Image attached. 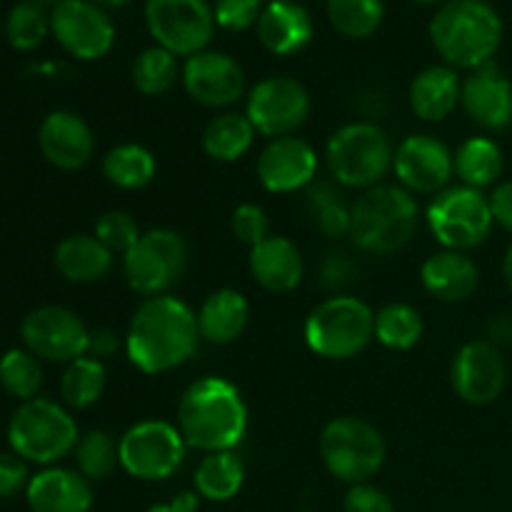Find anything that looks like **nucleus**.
Wrapping results in <instances>:
<instances>
[{
	"instance_id": "09e8293b",
	"label": "nucleus",
	"mask_w": 512,
	"mask_h": 512,
	"mask_svg": "<svg viewBox=\"0 0 512 512\" xmlns=\"http://www.w3.org/2000/svg\"><path fill=\"white\" fill-rule=\"evenodd\" d=\"M120 335L115 333V330L110 328H90V335H88V350H85V355H90V358L95 360H108L113 358V355H118L120 350Z\"/></svg>"
},
{
	"instance_id": "de8ad7c7",
	"label": "nucleus",
	"mask_w": 512,
	"mask_h": 512,
	"mask_svg": "<svg viewBox=\"0 0 512 512\" xmlns=\"http://www.w3.org/2000/svg\"><path fill=\"white\" fill-rule=\"evenodd\" d=\"M490 210H493L495 225L512 233V178L503 180L490 193Z\"/></svg>"
},
{
	"instance_id": "ddd939ff",
	"label": "nucleus",
	"mask_w": 512,
	"mask_h": 512,
	"mask_svg": "<svg viewBox=\"0 0 512 512\" xmlns=\"http://www.w3.org/2000/svg\"><path fill=\"white\" fill-rule=\"evenodd\" d=\"M310 93L300 80L288 75H270L253 85L245 98V115L265 138L295 135L310 118Z\"/></svg>"
},
{
	"instance_id": "473e14b6",
	"label": "nucleus",
	"mask_w": 512,
	"mask_h": 512,
	"mask_svg": "<svg viewBox=\"0 0 512 512\" xmlns=\"http://www.w3.org/2000/svg\"><path fill=\"white\" fill-rule=\"evenodd\" d=\"M105 385H108V370L103 360L83 355L65 365L63 378H60V398L70 410L93 408L103 398Z\"/></svg>"
},
{
	"instance_id": "5701e85b",
	"label": "nucleus",
	"mask_w": 512,
	"mask_h": 512,
	"mask_svg": "<svg viewBox=\"0 0 512 512\" xmlns=\"http://www.w3.org/2000/svg\"><path fill=\"white\" fill-rule=\"evenodd\" d=\"M248 268L255 283L268 293H293L305 275V258L285 235H268L250 248Z\"/></svg>"
},
{
	"instance_id": "6e6d98bb",
	"label": "nucleus",
	"mask_w": 512,
	"mask_h": 512,
	"mask_svg": "<svg viewBox=\"0 0 512 512\" xmlns=\"http://www.w3.org/2000/svg\"><path fill=\"white\" fill-rule=\"evenodd\" d=\"M43 3H58V0H43Z\"/></svg>"
},
{
	"instance_id": "4be33fe9",
	"label": "nucleus",
	"mask_w": 512,
	"mask_h": 512,
	"mask_svg": "<svg viewBox=\"0 0 512 512\" xmlns=\"http://www.w3.org/2000/svg\"><path fill=\"white\" fill-rule=\"evenodd\" d=\"M93 500V483L78 470L60 465H50L35 473L25 488V503L30 512H90Z\"/></svg>"
},
{
	"instance_id": "39448f33",
	"label": "nucleus",
	"mask_w": 512,
	"mask_h": 512,
	"mask_svg": "<svg viewBox=\"0 0 512 512\" xmlns=\"http://www.w3.org/2000/svg\"><path fill=\"white\" fill-rule=\"evenodd\" d=\"M395 148L378 123L353 120L335 130L325 143L330 178L343 188L370 190L393 170Z\"/></svg>"
},
{
	"instance_id": "49530a36",
	"label": "nucleus",
	"mask_w": 512,
	"mask_h": 512,
	"mask_svg": "<svg viewBox=\"0 0 512 512\" xmlns=\"http://www.w3.org/2000/svg\"><path fill=\"white\" fill-rule=\"evenodd\" d=\"M30 478L28 463L15 453H0V500L25 493Z\"/></svg>"
},
{
	"instance_id": "aec40b11",
	"label": "nucleus",
	"mask_w": 512,
	"mask_h": 512,
	"mask_svg": "<svg viewBox=\"0 0 512 512\" xmlns=\"http://www.w3.org/2000/svg\"><path fill=\"white\" fill-rule=\"evenodd\" d=\"M460 105L475 125L503 133L512 125V83L495 63L470 70L460 90Z\"/></svg>"
},
{
	"instance_id": "1a4fd4ad",
	"label": "nucleus",
	"mask_w": 512,
	"mask_h": 512,
	"mask_svg": "<svg viewBox=\"0 0 512 512\" xmlns=\"http://www.w3.org/2000/svg\"><path fill=\"white\" fill-rule=\"evenodd\" d=\"M190 263V248L178 230H145L138 243L123 255V278L143 298L168 295L183 280Z\"/></svg>"
},
{
	"instance_id": "a19ab883",
	"label": "nucleus",
	"mask_w": 512,
	"mask_h": 512,
	"mask_svg": "<svg viewBox=\"0 0 512 512\" xmlns=\"http://www.w3.org/2000/svg\"><path fill=\"white\" fill-rule=\"evenodd\" d=\"M93 235L110 250V253L123 258V255L138 243L143 230H140L138 220H135L128 210H108V213H103L95 220Z\"/></svg>"
},
{
	"instance_id": "3c124183",
	"label": "nucleus",
	"mask_w": 512,
	"mask_h": 512,
	"mask_svg": "<svg viewBox=\"0 0 512 512\" xmlns=\"http://www.w3.org/2000/svg\"><path fill=\"white\" fill-rule=\"evenodd\" d=\"M503 278H505V285H508V290L512 293V245L503 258Z\"/></svg>"
},
{
	"instance_id": "f3484780",
	"label": "nucleus",
	"mask_w": 512,
	"mask_h": 512,
	"mask_svg": "<svg viewBox=\"0 0 512 512\" xmlns=\"http://www.w3.org/2000/svg\"><path fill=\"white\" fill-rule=\"evenodd\" d=\"M180 80L188 98L210 110H228L245 98L243 65L220 50H203L185 58Z\"/></svg>"
},
{
	"instance_id": "20e7f679",
	"label": "nucleus",
	"mask_w": 512,
	"mask_h": 512,
	"mask_svg": "<svg viewBox=\"0 0 512 512\" xmlns=\"http://www.w3.org/2000/svg\"><path fill=\"white\" fill-rule=\"evenodd\" d=\"M420 223V208L413 193L400 185L380 183L363 190L353 203L350 240L368 255H393L413 240Z\"/></svg>"
},
{
	"instance_id": "393cba45",
	"label": "nucleus",
	"mask_w": 512,
	"mask_h": 512,
	"mask_svg": "<svg viewBox=\"0 0 512 512\" xmlns=\"http://www.w3.org/2000/svg\"><path fill=\"white\" fill-rule=\"evenodd\" d=\"M425 293L440 303H465L480 285V268L468 253L440 250L420 265Z\"/></svg>"
},
{
	"instance_id": "6ab92c4d",
	"label": "nucleus",
	"mask_w": 512,
	"mask_h": 512,
	"mask_svg": "<svg viewBox=\"0 0 512 512\" xmlns=\"http://www.w3.org/2000/svg\"><path fill=\"white\" fill-rule=\"evenodd\" d=\"M320 160L313 145L298 135L273 138L260 150L255 173L268 193L290 195L310 188L318 180Z\"/></svg>"
},
{
	"instance_id": "dca6fc26",
	"label": "nucleus",
	"mask_w": 512,
	"mask_h": 512,
	"mask_svg": "<svg viewBox=\"0 0 512 512\" xmlns=\"http://www.w3.org/2000/svg\"><path fill=\"white\" fill-rule=\"evenodd\" d=\"M393 173L400 188L408 193L438 195L450 188L455 175V153L435 135H408L395 148Z\"/></svg>"
},
{
	"instance_id": "c03bdc74",
	"label": "nucleus",
	"mask_w": 512,
	"mask_h": 512,
	"mask_svg": "<svg viewBox=\"0 0 512 512\" xmlns=\"http://www.w3.org/2000/svg\"><path fill=\"white\" fill-rule=\"evenodd\" d=\"M345 512H395L393 498L373 483L350 485L343 500Z\"/></svg>"
},
{
	"instance_id": "864d4df0",
	"label": "nucleus",
	"mask_w": 512,
	"mask_h": 512,
	"mask_svg": "<svg viewBox=\"0 0 512 512\" xmlns=\"http://www.w3.org/2000/svg\"><path fill=\"white\" fill-rule=\"evenodd\" d=\"M145 512H175V510L170 508V503H155V505H150Z\"/></svg>"
},
{
	"instance_id": "2eb2a0df",
	"label": "nucleus",
	"mask_w": 512,
	"mask_h": 512,
	"mask_svg": "<svg viewBox=\"0 0 512 512\" xmlns=\"http://www.w3.org/2000/svg\"><path fill=\"white\" fill-rule=\"evenodd\" d=\"M90 328L78 313L63 305H43L30 310L20 323L23 345L48 363H73L88 350Z\"/></svg>"
},
{
	"instance_id": "4468645a",
	"label": "nucleus",
	"mask_w": 512,
	"mask_h": 512,
	"mask_svg": "<svg viewBox=\"0 0 512 512\" xmlns=\"http://www.w3.org/2000/svg\"><path fill=\"white\" fill-rule=\"evenodd\" d=\"M50 33L75 60L105 58L115 45V25L108 10L93 0H58L50 8Z\"/></svg>"
},
{
	"instance_id": "a211bd4d",
	"label": "nucleus",
	"mask_w": 512,
	"mask_h": 512,
	"mask_svg": "<svg viewBox=\"0 0 512 512\" xmlns=\"http://www.w3.org/2000/svg\"><path fill=\"white\" fill-rule=\"evenodd\" d=\"M450 383L455 395L468 405H490L508 385V365L503 353L490 340H470L455 353L450 365Z\"/></svg>"
},
{
	"instance_id": "9b49d317",
	"label": "nucleus",
	"mask_w": 512,
	"mask_h": 512,
	"mask_svg": "<svg viewBox=\"0 0 512 512\" xmlns=\"http://www.w3.org/2000/svg\"><path fill=\"white\" fill-rule=\"evenodd\" d=\"M188 443L168 420H138L120 435V468L135 480L160 483L183 468Z\"/></svg>"
},
{
	"instance_id": "e433bc0d",
	"label": "nucleus",
	"mask_w": 512,
	"mask_h": 512,
	"mask_svg": "<svg viewBox=\"0 0 512 512\" xmlns=\"http://www.w3.org/2000/svg\"><path fill=\"white\" fill-rule=\"evenodd\" d=\"M385 18L383 0H328V20L343 38L365 40Z\"/></svg>"
},
{
	"instance_id": "c9c22d12",
	"label": "nucleus",
	"mask_w": 512,
	"mask_h": 512,
	"mask_svg": "<svg viewBox=\"0 0 512 512\" xmlns=\"http://www.w3.org/2000/svg\"><path fill=\"white\" fill-rule=\"evenodd\" d=\"M73 455L75 470L85 475L90 483H100L120 468V438H115L110 430L103 428L88 430V433L80 435Z\"/></svg>"
},
{
	"instance_id": "72a5a7b5",
	"label": "nucleus",
	"mask_w": 512,
	"mask_h": 512,
	"mask_svg": "<svg viewBox=\"0 0 512 512\" xmlns=\"http://www.w3.org/2000/svg\"><path fill=\"white\" fill-rule=\"evenodd\" d=\"M425 333L423 315L408 303H388L375 313V340L383 348L405 353L420 343Z\"/></svg>"
},
{
	"instance_id": "603ef678",
	"label": "nucleus",
	"mask_w": 512,
	"mask_h": 512,
	"mask_svg": "<svg viewBox=\"0 0 512 512\" xmlns=\"http://www.w3.org/2000/svg\"><path fill=\"white\" fill-rule=\"evenodd\" d=\"M95 5H100V8H123V5L133 3V0H93Z\"/></svg>"
},
{
	"instance_id": "ea45409f",
	"label": "nucleus",
	"mask_w": 512,
	"mask_h": 512,
	"mask_svg": "<svg viewBox=\"0 0 512 512\" xmlns=\"http://www.w3.org/2000/svg\"><path fill=\"white\" fill-rule=\"evenodd\" d=\"M43 385V365L28 348H13L0 358V388L20 403L38 398Z\"/></svg>"
},
{
	"instance_id": "9d476101",
	"label": "nucleus",
	"mask_w": 512,
	"mask_h": 512,
	"mask_svg": "<svg viewBox=\"0 0 512 512\" xmlns=\"http://www.w3.org/2000/svg\"><path fill=\"white\" fill-rule=\"evenodd\" d=\"M425 223L443 250L470 253L490 238L495 220L483 190L450 185L443 193L433 195L425 210Z\"/></svg>"
},
{
	"instance_id": "2f4dec72",
	"label": "nucleus",
	"mask_w": 512,
	"mask_h": 512,
	"mask_svg": "<svg viewBox=\"0 0 512 512\" xmlns=\"http://www.w3.org/2000/svg\"><path fill=\"white\" fill-rule=\"evenodd\" d=\"M455 175L460 185L475 190L498 185V178L503 175V150L493 138H485V135L463 140L455 150Z\"/></svg>"
},
{
	"instance_id": "58836bf2",
	"label": "nucleus",
	"mask_w": 512,
	"mask_h": 512,
	"mask_svg": "<svg viewBox=\"0 0 512 512\" xmlns=\"http://www.w3.org/2000/svg\"><path fill=\"white\" fill-rule=\"evenodd\" d=\"M50 33V10L45 8L43 0H20L13 5L5 23V35L8 43L20 53L35 50L43 45Z\"/></svg>"
},
{
	"instance_id": "0eeeda50",
	"label": "nucleus",
	"mask_w": 512,
	"mask_h": 512,
	"mask_svg": "<svg viewBox=\"0 0 512 512\" xmlns=\"http://www.w3.org/2000/svg\"><path fill=\"white\" fill-rule=\"evenodd\" d=\"M303 338L318 358L350 360L375 340V313L355 295H330L308 313Z\"/></svg>"
},
{
	"instance_id": "a18cd8bd",
	"label": "nucleus",
	"mask_w": 512,
	"mask_h": 512,
	"mask_svg": "<svg viewBox=\"0 0 512 512\" xmlns=\"http://www.w3.org/2000/svg\"><path fill=\"white\" fill-rule=\"evenodd\" d=\"M355 275H358V265L345 253H330L320 265V285L333 295H340V290L348 288Z\"/></svg>"
},
{
	"instance_id": "79ce46f5",
	"label": "nucleus",
	"mask_w": 512,
	"mask_h": 512,
	"mask_svg": "<svg viewBox=\"0 0 512 512\" xmlns=\"http://www.w3.org/2000/svg\"><path fill=\"white\" fill-rule=\"evenodd\" d=\"M263 10V0H215L213 3L215 25L228 33H243V30L255 28Z\"/></svg>"
},
{
	"instance_id": "4c0bfd02",
	"label": "nucleus",
	"mask_w": 512,
	"mask_h": 512,
	"mask_svg": "<svg viewBox=\"0 0 512 512\" xmlns=\"http://www.w3.org/2000/svg\"><path fill=\"white\" fill-rule=\"evenodd\" d=\"M308 203L315 215V225H318V230L325 238H350V228H353V205H348L340 198V193L335 190V183L315 180L308 188Z\"/></svg>"
},
{
	"instance_id": "f704fd0d",
	"label": "nucleus",
	"mask_w": 512,
	"mask_h": 512,
	"mask_svg": "<svg viewBox=\"0 0 512 512\" xmlns=\"http://www.w3.org/2000/svg\"><path fill=\"white\" fill-rule=\"evenodd\" d=\"M180 75H183V65L178 63V55L160 45H150L143 53H138L133 68H130V80H133L135 90L148 98H158V95L173 90Z\"/></svg>"
},
{
	"instance_id": "cd10ccee",
	"label": "nucleus",
	"mask_w": 512,
	"mask_h": 512,
	"mask_svg": "<svg viewBox=\"0 0 512 512\" xmlns=\"http://www.w3.org/2000/svg\"><path fill=\"white\" fill-rule=\"evenodd\" d=\"M55 268L68 283L93 285L110 275L115 265V255L95 238L93 233L68 235L55 248Z\"/></svg>"
},
{
	"instance_id": "bb28decb",
	"label": "nucleus",
	"mask_w": 512,
	"mask_h": 512,
	"mask_svg": "<svg viewBox=\"0 0 512 512\" xmlns=\"http://www.w3.org/2000/svg\"><path fill=\"white\" fill-rule=\"evenodd\" d=\"M250 303L240 290L218 288L198 308L200 338L210 345H230L245 333Z\"/></svg>"
},
{
	"instance_id": "6e6552de",
	"label": "nucleus",
	"mask_w": 512,
	"mask_h": 512,
	"mask_svg": "<svg viewBox=\"0 0 512 512\" xmlns=\"http://www.w3.org/2000/svg\"><path fill=\"white\" fill-rule=\"evenodd\" d=\"M318 450L325 470L348 485L370 483L388 458L383 433L370 420L355 415H340L325 423Z\"/></svg>"
},
{
	"instance_id": "5fc2aeb1",
	"label": "nucleus",
	"mask_w": 512,
	"mask_h": 512,
	"mask_svg": "<svg viewBox=\"0 0 512 512\" xmlns=\"http://www.w3.org/2000/svg\"><path fill=\"white\" fill-rule=\"evenodd\" d=\"M413 3H420V5H443V3H448V0H413Z\"/></svg>"
},
{
	"instance_id": "f257e3e1",
	"label": "nucleus",
	"mask_w": 512,
	"mask_h": 512,
	"mask_svg": "<svg viewBox=\"0 0 512 512\" xmlns=\"http://www.w3.org/2000/svg\"><path fill=\"white\" fill-rule=\"evenodd\" d=\"M198 313L178 295L143 298L123 338L130 365L145 375H163L180 368L200 343Z\"/></svg>"
},
{
	"instance_id": "c85d7f7f",
	"label": "nucleus",
	"mask_w": 512,
	"mask_h": 512,
	"mask_svg": "<svg viewBox=\"0 0 512 512\" xmlns=\"http://www.w3.org/2000/svg\"><path fill=\"white\" fill-rule=\"evenodd\" d=\"M195 493L208 503H228L243 490L245 463L235 450L205 453L193 475Z\"/></svg>"
},
{
	"instance_id": "a878e982",
	"label": "nucleus",
	"mask_w": 512,
	"mask_h": 512,
	"mask_svg": "<svg viewBox=\"0 0 512 512\" xmlns=\"http://www.w3.org/2000/svg\"><path fill=\"white\" fill-rule=\"evenodd\" d=\"M460 90L463 80L450 65H428L410 83V110L425 123H443L460 105Z\"/></svg>"
},
{
	"instance_id": "b1692460",
	"label": "nucleus",
	"mask_w": 512,
	"mask_h": 512,
	"mask_svg": "<svg viewBox=\"0 0 512 512\" xmlns=\"http://www.w3.org/2000/svg\"><path fill=\"white\" fill-rule=\"evenodd\" d=\"M255 30H258L260 45L268 53L278 55V58H288V55L308 48L315 28L308 10L295 3V0H270Z\"/></svg>"
},
{
	"instance_id": "c756f323",
	"label": "nucleus",
	"mask_w": 512,
	"mask_h": 512,
	"mask_svg": "<svg viewBox=\"0 0 512 512\" xmlns=\"http://www.w3.org/2000/svg\"><path fill=\"white\" fill-rule=\"evenodd\" d=\"M255 135H258V130L253 128L248 115L223 110L205 125L200 145H203L208 158L218 160V163H235L253 148Z\"/></svg>"
},
{
	"instance_id": "f8f14e48",
	"label": "nucleus",
	"mask_w": 512,
	"mask_h": 512,
	"mask_svg": "<svg viewBox=\"0 0 512 512\" xmlns=\"http://www.w3.org/2000/svg\"><path fill=\"white\" fill-rule=\"evenodd\" d=\"M145 25L155 45L178 58L208 50L218 28L208 0H148Z\"/></svg>"
},
{
	"instance_id": "7c9ffc66",
	"label": "nucleus",
	"mask_w": 512,
	"mask_h": 512,
	"mask_svg": "<svg viewBox=\"0 0 512 512\" xmlns=\"http://www.w3.org/2000/svg\"><path fill=\"white\" fill-rule=\"evenodd\" d=\"M103 178L118 190H143L148 188L158 173V160L153 150L140 143H120L113 145L103 155Z\"/></svg>"
},
{
	"instance_id": "412c9836",
	"label": "nucleus",
	"mask_w": 512,
	"mask_h": 512,
	"mask_svg": "<svg viewBox=\"0 0 512 512\" xmlns=\"http://www.w3.org/2000/svg\"><path fill=\"white\" fill-rule=\"evenodd\" d=\"M38 148L58 170H80L95 155V133L83 115L73 110H53L38 128Z\"/></svg>"
},
{
	"instance_id": "423d86ee",
	"label": "nucleus",
	"mask_w": 512,
	"mask_h": 512,
	"mask_svg": "<svg viewBox=\"0 0 512 512\" xmlns=\"http://www.w3.org/2000/svg\"><path fill=\"white\" fill-rule=\"evenodd\" d=\"M80 440V430L63 403L33 398L20 403L8 423V443L25 463L58 465L68 458Z\"/></svg>"
},
{
	"instance_id": "f03ea898",
	"label": "nucleus",
	"mask_w": 512,
	"mask_h": 512,
	"mask_svg": "<svg viewBox=\"0 0 512 512\" xmlns=\"http://www.w3.org/2000/svg\"><path fill=\"white\" fill-rule=\"evenodd\" d=\"M175 425L188 448L203 453L235 450L248 433V405L238 385L228 378L205 375L183 390Z\"/></svg>"
},
{
	"instance_id": "7ed1b4c3",
	"label": "nucleus",
	"mask_w": 512,
	"mask_h": 512,
	"mask_svg": "<svg viewBox=\"0 0 512 512\" xmlns=\"http://www.w3.org/2000/svg\"><path fill=\"white\" fill-rule=\"evenodd\" d=\"M430 43L450 68L493 63L503 43V18L488 0H448L430 20Z\"/></svg>"
},
{
	"instance_id": "37998d69",
	"label": "nucleus",
	"mask_w": 512,
	"mask_h": 512,
	"mask_svg": "<svg viewBox=\"0 0 512 512\" xmlns=\"http://www.w3.org/2000/svg\"><path fill=\"white\" fill-rule=\"evenodd\" d=\"M230 230H233V238L238 243L255 248L270 235L268 213L258 203H240L230 215Z\"/></svg>"
},
{
	"instance_id": "8fccbe9b",
	"label": "nucleus",
	"mask_w": 512,
	"mask_h": 512,
	"mask_svg": "<svg viewBox=\"0 0 512 512\" xmlns=\"http://www.w3.org/2000/svg\"><path fill=\"white\" fill-rule=\"evenodd\" d=\"M200 505V495L195 490H180V493L173 495L170 500V508L175 512H195Z\"/></svg>"
}]
</instances>
